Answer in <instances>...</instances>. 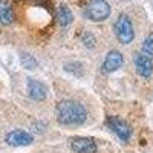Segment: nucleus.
Segmentation results:
<instances>
[{
    "label": "nucleus",
    "instance_id": "nucleus-5",
    "mask_svg": "<svg viewBox=\"0 0 153 153\" xmlns=\"http://www.w3.org/2000/svg\"><path fill=\"white\" fill-rule=\"evenodd\" d=\"M133 61H135L136 72L141 75L143 78L149 80L150 76L153 75V63H152V58H149V57L144 55L143 52H139V54L135 55Z\"/></svg>",
    "mask_w": 153,
    "mask_h": 153
},
{
    "label": "nucleus",
    "instance_id": "nucleus-2",
    "mask_svg": "<svg viewBox=\"0 0 153 153\" xmlns=\"http://www.w3.org/2000/svg\"><path fill=\"white\" fill-rule=\"evenodd\" d=\"M113 31H115L117 38L120 40V43H123V45L132 43V40L135 38V31H133V26H132V22L126 14H121L117 19Z\"/></svg>",
    "mask_w": 153,
    "mask_h": 153
},
{
    "label": "nucleus",
    "instance_id": "nucleus-11",
    "mask_svg": "<svg viewBox=\"0 0 153 153\" xmlns=\"http://www.w3.org/2000/svg\"><path fill=\"white\" fill-rule=\"evenodd\" d=\"M14 22V12H12V8L8 2H2L0 3V23L2 25H11Z\"/></svg>",
    "mask_w": 153,
    "mask_h": 153
},
{
    "label": "nucleus",
    "instance_id": "nucleus-7",
    "mask_svg": "<svg viewBox=\"0 0 153 153\" xmlns=\"http://www.w3.org/2000/svg\"><path fill=\"white\" fill-rule=\"evenodd\" d=\"M71 146L76 153H97V144L91 138H74Z\"/></svg>",
    "mask_w": 153,
    "mask_h": 153
},
{
    "label": "nucleus",
    "instance_id": "nucleus-1",
    "mask_svg": "<svg viewBox=\"0 0 153 153\" xmlns=\"http://www.w3.org/2000/svg\"><path fill=\"white\" fill-rule=\"evenodd\" d=\"M57 121L63 126H80L87 120V112L83 104L74 100L60 101L57 106Z\"/></svg>",
    "mask_w": 153,
    "mask_h": 153
},
{
    "label": "nucleus",
    "instance_id": "nucleus-13",
    "mask_svg": "<svg viewBox=\"0 0 153 153\" xmlns=\"http://www.w3.org/2000/svg\"><path fill=\"white\" fill-rule=\"evenodd\" d=\"M22 63L25 65V68H26V69H34L37 66L35 58L32 55H29V54H23L22 55Z\"/></svg>",
    "mask_w": 153,
    "mask_h": 153
},
{
    "label": "nucleus",
    "instance_id": "nucleus-4",
    "mask_svg": "<svg viewBox=\"0 0 153 153\" xmlns=\"http://www.w3.org/2000/svg\"><path fill=\"white\" fill-rule=\"evenodd\" d=\"M107 126L110 127V130L117 135L121 141H129L130 135H132V129L130 126L126 121H123L118 117H109L107 118Z\"/></svg>",
    "mask_w": 153,
    "mask_h": 153
},
{
    "label": "nucleus",
    "instance_id": "nucleus-6",
    "mask_svg": "<svg viewBox=\"0 0 153 153\" xmlns=\"http://www.w3.org/2000/svg\"><path fill=\"white\" fill-rule=\"evenodd\" d=\"M34 138L31 133L25 132V130H12L6 135V143L9 146H16V147H23V146H29L32 144Z\"/></svg>",
    "mask_w": 153,
    "mask_h": 153
},
{
    "label": "nucleus",
    "instance_id": "nucleus-12",
    "mask_svg": "<svg viewBox=\"0 0 153 153\" xmlns=\"http://www.w3.org/2000/svg\"><path fill=\"white\" fill-rule=\"evenodd\" d=\"M143 54L147 55L149 58L153 57V34L149 35L144 40V43H143Z\"/></svg>",
    "mask_w": 153,
    "mask_h": 153
},
{
    "label": "nucleus",
    "instance_id": "nucleus-10",
    "mask_svg": "<svg viewBox=\"0 0 153 153\" xmlns=\"http://www.w3.org/2000/svg\"><path fill=\"white\" fill-rule=\"evenodd\" d=\"M57 20H58V25L60 26H69V25L72 23L74 20V16H72V12L71 9L66 6V5H60L58 9H57Z\"/></svg>",
    "mask_w": 153,
    "mask_h": 153
},
{
    "label": "nucleus",
    "instance_id": "nucleus-3",
    "mask_svg": "<svg viewBox=\"0 0 153 153\" xmlns=\"http://www.w3.org/2000/svg\"><path fill=\"white\" fill-rule=\"evenodd\" d=\"M110 12H112L110 5L106 0H92V2L86 6L84 16L92 22H104L110 16Z\"/></svg>",
    "mask_w": 153,
    "mask_h": 153
},
{
    "label": "nucleus",
    "instance_id": "nucleus-9",
    "mask_svg": "<svg viewBox=\"0 0 153 153\" xmlns=\"http://www.w3.org/2000/svg\"><path fill=\"white\" fill-rule=\"evenodd\" d=\"M28 95L32 100H35V101H42L48 95V89H46V86L43 83L29 78L28 80Z\"/></svg>",
    "mask_w": 153,
    "mask_h": 153
},
{
    "label": "nucleus",
    "instance_id": "nucleus-8",
    "mask_svg": "<svg viewBox=\"0 0 153 153\" xmlns=\"http://www.w3.org/2000/svg\"><path fill=\"white\" fill-rule=\"evenodd\" d=\"M123 65H124V58H123L120 51H110L106 57V60H104L103 69H104V72H115Z\"/></svg>",
    "mask_w": 153,
    "mask_h": 153
}]
</instances>
